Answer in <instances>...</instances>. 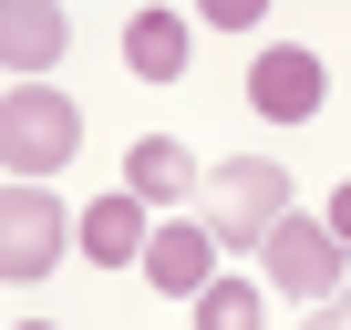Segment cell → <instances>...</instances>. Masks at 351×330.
<instances>
[{"mask_svg":"<svg viewBox=\"0 0 351 330\" xmlns=\"http://www.w3.org/2000/svg\"><path fill=\"white\" fill-rule=\"evenodd\" d=\"M330 238L351 248V176H341V196H330Z\"/></svg>","mask_w":351,"mask_h":330,"instance_id":"4fadbf2b","label":"cell"},{"mask_svg":"<svg viewBox=\"0 0 351 330\" xmlns=\"http://www.w3.org/2000/svg\"><path fill=\"white\" fill-rule=\"evenodd\" d=\"M320 83H330V73H320V52H300V42H269V52L248 62V103H258L269 124H310V114H320Z\"/></svg>","mask_w":351,"mask_h":330,"instance_id":"5b68a950","label":"cell"},{"mask_svg":"<svg viewBox=\"0 0 351 330\" xmlns=\"http://www.w3.org/2000/svg\"><path fill=\"white\" fill-rule=\"evenodd\" d=\"M145 227H155V217H145L134 196H93L73 238H83V258H93V268H134V258H145Z\"/></svg>","mask_w":351,"mask_h":330,"instance_id":"30bf717a","label":"cell"},{"mask_svg":"<svg viewBox=\"0 0 351 330\" xmlns=\"http://www.w3.org/2000/svg\"><path fill=\"white\" fill-rule=\"evenodd\" d=\"M62 238H73V217L52 207V186H0V279H52Z\"/></svg>","mask_w":351,"mask_h":330,"instance_id":"277c9868","label":"cell"},{"mask_svg":"<svg viewBox=\"0 0 351 330\" xmlns=\"http://www.w3.org/2000/svg\"><path fill=\"white\" fill-rule=\"evenodd\" d=\"M258 279H269V289H289V299H330V289H341V238H330L320 217H300V207H289V217L258 238Z\"/></svg>","mask_w":351,"mask_h":330,"instance_id":"3957f363","label":"cell"},{"mask_svg":"<svg viewBox=\"0 0 351 330\" xmlns=\"http://www.w3.org/2000/svg\"><path fill=\"white\" fill-rule=\"evenodd\" d=\"M300 330H351V289H330V299H320V309H310Z\"/></svg>","mask_w":351,"mask_h":330,"instance_id":"7c38bea8","label":"cell"},{"mask_svg":"<svg viewBox=\"0 0 351 330\" xmlns=\"http://www.w3.org/2000/svg\"><path fill=\"white\" fill-rule=\"evenodd\" d=\"M21 330H62V320H21Z\"/></svg>","mask_w":351,"mask_h":330,"instance_id":"5bb4252c","label":"cell"},{"mask_svg":"<svg viewBox=\"0 0 351 330\" xmlns=\"http://www.w3.org/2000/svg\"><path fill=\"white\" fill-rule=\"evenodd\" d=\"M134 268H145V279H155L165 299H197V289L217 279V238H207L197 217H155V227H145V258H134Z\"/></svg>","mask_w":351,"mask_h":330,"instance_id":"8992f818","label":"cell"},{"mask_svg":"<svg viewBox=\"0 0 351 330\" xmlns=\"http://www.w3.org/2000/svg\"><path fill=\"white\" fill-rule=\"evenodd\" d=\"M73 42V21L52 0H0V73H52Z\"/></svg>","mask_w":351,"mask_h":330,"instance_id":"ba28073f","label":"cell"},{"mask_svg":"<svg viewBox=\"0 0 351 330\" xmlns=\"http://www.w3.org/2000/svg\"><path fill=\"white\" fill-rule=\"evenodd\" d=\"M186 186H197V155L176 144V134H134V155H124V196H134L145 217H155V207L176 217V207H186Z\"/></svg>","mask_w":351,"mask_h":330,"instance_id":"52a82bcc","label":"cell"},{"mask_svg":"<svg viewBox=\"0 0 351 330\" xmlns=\"http://www.w3.org/2000/svg\"><path fill=\"white\" fill-rule=\"evenodd\" d=\"M279 217H289V165L238 155V165H217V176H207V238H217V248H258Z\"/></svg>","mask_w":351,"mask_h":330,"instance_id":"7a4b0ae2","label":"cell"},{"mask_svg":"<svg viewBox=\"0 0 351 330\" xmlns=\"http://www.w3.org/2000/svg\"><path fill=\"white\" fill-rule=\"evenodd\" d=\"M197 330H269L258 279H207V289H197Z\"/></svg>","mask_w":351,"mask_h":330,"instance_id":"8fae6325","label":"cell"},{"mask_svg":"<svg viewBox=\"0 0 351 330\" xmlns=\"http://www.w3.org/2000/svg\"><path fill=\"white\" fill-rule=\"evenodd\" d=\"M73 144H83V103L73 93H52V83H11L0 93V165L21 186H42L52 165H73Z\"/></svg>","mask_w":351,"mask_h":330,"instance_id":"6da1fadb","label":"cell"},{"mask_svg":"<svg viewBox=\"0 0 351 330\" xmlns=\"http://www.w3.org/2000/svg\"><path fill=\"white\" fill-rule=\"evenodd\" d=\"M186 52H197V31L176 11H134L124 21V73L134 83H186Z\"/></svg>","mask_w":351,"mask_h":330,"instance_id":"9c48e42d","label":"cell"}]
</instances>
